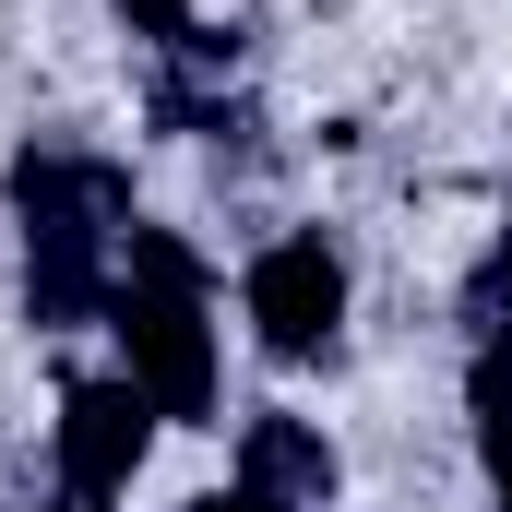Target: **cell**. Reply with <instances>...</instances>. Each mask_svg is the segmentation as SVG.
<instances>
[{
  "mask_svg": "<svg viewBox=\"0 0 512 512\" xmlns=\"http://www.w3.org/2000/svg\"><path fill=\"white\" fill-rule=\"evenodd\" d=\"M108 334H120V382L155 405V429H203L215 417V322H203V262L167 227L120 239V286H108Z\"/></svg>",
  "mask_w": 512,
  "mask_h": 512,
  "instance_id": "cell-1",
  "label": "cell"
},
{
  "mask_svg": "<svg viewBox=\"0 0 512 512\" xmlns=\"http://www.w3.org/2000/svg\"><path fill=\"white\" fill-rule=\"evenodd\" d=\"M12 203H24V262H36V322L108 310V286H120L108 251L131 239V179L96 155H24Z\"/></svg>",
  "mask_w": 512,
  "mask_h": 512,
  "instance_id": "cell-2",
  "label": "cell"
},
{
  "mask_svg": "<svg viewBox=\"0 0 512 512\" xmlns=\"http://www.w3.org/2000/svg\"><path fill=\"white\" fill-rule=\"evenodd\" d=\"M239 310H251V334L274 358H322L334 322H346V262H334V239H274V251H251Z\"/></svg>",
  "mask_w": 512,
  "mask_h": 512,
  "instance_id": "cell-3",
  "label": "cell"
},
{
  "mask_svg": "<svg viewBox=\"0 0 512 512\" xmlns=\"http://www.w3.org/2000/svg\"><path fill=\"white\" fill-rule=\"evenodd\" d=\"M143 453H155V405L131 382H72L60 393V489L72 501H120L131 477H143Z\"/></svg>",
  "mask_w": 512,
  "mask_h": 512,
  "instance_id": "cell-4",
  "label": "cell"
},
{
  "mask_svg": "<svg viewBox=\"0 0 512 512\" xmlns=\"http://www.w3.org/2000/svg\"><path fill=\"white\" fill-rule=\"evenodd\" d=\"M334 441L310 429V417H286V405H262L251 429H239V489H262V501H286V512H322L334 501Z\"/></svg>",
  "mask_w": 512,
  "mask_h": 512,
  "instance_id": "cell-5",
  "label": "cell"
},
{
  "mask_svg": "<svg viewBox=\"0 0 512 512\" xmlns=\"http://www.w3.org/2000/svg\"><path fill=\"white\" fill-rule=\"evenodd\" d=\"M477 441H489V477H501V512H512V358L501 346L477 358Z\"/></svg>",
  "mask_w": 512,
  "mask_h": 512,
  "instance_id": "cell-6",
  "label": "cell"
},
{
  "mask_svg": "<svg viewBox=\"0 0 512 512\" xmlns=\"http://www.w3.org/2000/svg\"><path fill=\"white\" fill-rule=\"evenodd\" d=\"M477 310H489V322L512 334V227L489 239V262H477Z\"/></svg>",
  "mask_w": 512,
  "mask_h": 512,
  "instance_id": "cell-7",
  "label": "cell"
},
{
  "mask_svg": "<svg viewBox=\"0 0 512 512\" xmlns=\"http://www.w3.org/2000/svg\"><path fill=\"white\" fill-rule=\"evenodd\" d=\"M120 12L155 36V48H191V0H120Z\"/></svg>",
  "mask_w": 512,
  "mask_h": 512,
  "instance_id": "cell-8",
  "label": "cell"
},
{
  "mask_svg": "<svg viewBox=\"0 0 512 512\" xmlns=\"http://www.w3.org/2000/svg\"><path fill=\"white\" fill-rule=\"evenodd\" d=\"M203 512H286V501H262V489H227V501H203Z\"/></svg>",
  "mask_w": 512,
  "mask_h": 512,
  "instance_id": "cell-9",
  "label": "cell"
}]
</instances>
